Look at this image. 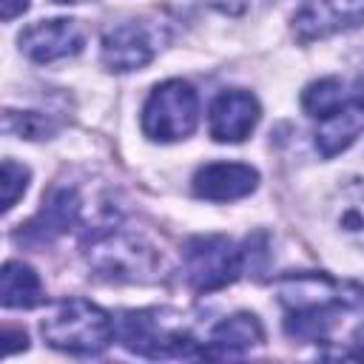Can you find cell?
<instances>
[{
	"label": "cell",
	"instance_id": "4",
	"mask_svg": "<svg viewBox=\"0 0 364 364\" xmlns=\"http://www.w3.org/2000/svg\"><path fill=\"white\" fill-rule=\"evenodd\" d=\"M119 338L125 350L148 358L168 355H202L196 338L182 324V316L168 310H131L119 321Z\"/></svg>",
	"mask_w": 364,
	"mask_h": 364
},
{
	"label": "cell",
	"instance_id": "18",
	"mask_svg": "<svg viewBox=\"0 0 364 364\" xmlns=\"http://www.w3.org/2000/svg\"><path fill=\"white\" fill-rule=\"evenodd\" d=\"M3 128L6 134H17V136H26V139H46L57 131V122L48 117V114H40V111H6L3 114Z\"/></svg>",
	"mask_w": 364,
	"mask_h": 364
},
{
	"label": "cell",
	"instance_id": "21",
	"mask_svg": "<svg viewBox=\"0 0 364 364\" xmlns=\"http://www.w3.org/2000/svg\"><path fill=\"white\" fill-rule=\"evenodd\" d=\"M28 9V0H0V14L3 20H14L17 14H23Z\"/></svg>",
	"mask_w": 364,
	"mask_h": 364
},
{
	"label": "cell",
	"instance_id": "7",
	"mask_svg": "<svg viewBox=\"0 0 364 364\" xmlns=\"http://www.w3.org/2000/svg\"><path fill=\"white\" fill-rule=\"evenodd\" d=\"M165 43V31L151 20H128L102 34L100 57L111 71H136L148 65Z\"/></svg>",
	"mask_w": 364,
	"mask_h": 364
},
{
	"label": "cell",
	"instance_id": "12",
	"mask_svg": "<svg viewBox=\"0 0 364 364\" xmlns=\"http://www.w3.org/2000/svg\"><path fill=\"white\" fill-rule=\"evenodd\" d=\"M80 216V196L74 188H51L48 196L43 199L40 213L23 228V233L17 236L20 242L28 245H46L51 239H57L60 233H65Z\"/></svg>",
	"mask_w": 364,
	"mask_h": 364
},
{
	"label": "cell",
	"instance_id": "11",
	"mask_svg": "<svg viewBox=\"0 0 364 364\" xmlns=\"http://www.w3.org/2000/svg\"><path fill=\"white\" fill-rule=\"evenodd\" d=\"M256 168L245 162H210L193 173V193L210 202H230L256 191Z\"/></svg>",
	"mask_w": 364,
	"mask_h": 364
},
{
	"label": "cell",
	"instance_id": "20",
	"mask_svg": "<svg viewBox=\"0 0 364 364\" xmlns=\"http://www.w3.org/2000/svg\"><path fill=\"white\" fill-rule=\"evenodd\" d=\"M3 338H6V355L17 353L20 347L26 350V333H20V330H11V327H6V330H3Z\"/></svg>",
	"mask_w": 364,
	"mask_h": 364
},
{
	"label": "cell",
	"instance_id": "14",
	"mask_svg": "<svg viewBox=\"0 0 364 364\" xmlns=\"http://www.w3.org/2000/svg\"><path fill=\"white\" fill-rule=\"evenodd\" d=\"M353 97V94H350ZM364 128V108L353 100L344 111L327 117L318 122V131H316V148L324 159H333L336 154H341L344 148H350L355 142V136L361 134Z\"/></svg>",
	"mask_w": 364,
	"mask_h": 364
},
{
	"label": "cell",
	"instance_id": "10",
	"mask_svg": "<svg viewBox=\"0 0 364 364\" xmlns=\"http://www.w3.org/2000/svg\"><path fill=\"white\" fill-rule=\"evenodd\" d=\"M364 23V0H307L293 17V28L301 40L330 37Z\"/></svg>",
	"mask_w": 364,
	"mask_h": 364
},
{
	"label": "cell",
	"instance_id": "22",
	"mask_svg": "<svg viewBox=\"0 0 364 364\" xmlns=\"http://www.w3.org/2000/svg\"><path fill=\"white\" fill-rule=\"evenodd\" d=\"M350 355L364 361V324H358L355 333H353V338H350Z\"/></svg>",
	"mask_w": 364,
	"mask_h": 364
},
{
	"label": "cell",
	"instance_id": "1",
	"mask_svg": "<svg viewBox=\"0 0 364 364\" xmlns=\"http://www.w3.org/2000/svg\"><path fill=\"white\" fill-rule=\"evenodd\" d=\"M276 290L284 304V330L293 338H321L336 324L338 310L364 304V282L333 279L316 270L284 273Z\"/></svg>",
	"mask_w": 364,
	"mask_h": 364
},
{
	"label": "cell",
	"instance_id": "8",
	"mask_svg": "<svg viewBox=\"0 0 364 364\" xmlns=\"http://www.w3.org/2000/svg\"><path fill=\"white\" fill-rule=\"evenodd\" d=\"M82 46H85V31L80 28L77 20L68 17L40 20L20 34V48L34 63H57L74 57L82 51Z\"/></svg>",
	"mask_w": 364,
	"mask_h": 364
},
{
	"label": "cell",
	"instance_id": "15",
	"mask_svg": "<svg viewBox=\"0 0 364 364\" xmlns=\"http://www.w3.org/2000/svg\"><path fill=\"white\" fill-rule=\"evenodd\" d=\"M0 299H3V307H9V310L37 307L43 301L40 276L23 262H6L3 273H0Z\"/></svg>",
	"mask_w": 364,
	"mask_h": 364
},
{
	"label": "cell",
	"instance_id": "13",
	"mask_svg": "<svg viewBox=\"0 0 364 364\" xmlns=\"http://www.w3.org/2000/svg\"><path fill=\"white\" fill-rule=\"evenodd\" d=\"M264 341V330L253 313H233L222 318L202 347L205 358H239Z\"/></svg>",
	"mask_w": 364,
	"mask_h": 364
},
{
	"label": "cell",
	"instance_id": "16",
	"mask_svg": "<svg viewBox=\"0 0 364 364\" xmlns=\"http://www.w3.org/2000/svg\"><path fill=\"white\" fill-rule=\"evenodd\" d=\"M333 219L338 233L364 250V179H355L341 188L333 205Z\"/></svg>",
	"mask_w": 364,
	"mask_h": 364
},
{
	"label": "cell",
	"instance_id": "6",
	"mask_svg": "<svg viewBox=\"0 0 364 364\" xmlns=\"http://www.w3.org/2000/svg\"><path fill=\"white\" fill-rule=\"evenodd\" d=\"M242 250L228 236H193L182 250V273L188 284L199 293L219 290L230 284L242 270Z\"/></svg>",
	"mask_w": 364,
	"mask_h": 364
},
{
	"label": "cell",
	"instance_id": "2",
	"mask_svg": "<svg viewBox=\"0 0 364 364\" xmlns=\"http://www.w3.org/2000/svg\"><path fill=\"white\" fill-rule=\"evenodd\" d=\"M40 333L54 350L71 355H97L114 341V321L94 301L71 296L48 307L40 321Z\"/></svg>",
	"mask_w": 364,
	"mask_h": 364
},
{
	"label": "cell",
	"instance_id": "23",
	"mask_svg": "<svg viewBox=\"0 0 364 364\" xmlns=\"http://www.w3.org/2000/svg\"><path fill=\"white\" fill-rule=\"evenodd\" d=\"M54 3H82V0H54Z\"/></svg>",
	"mask_w": 364,
	"mask_h": 364
},
{
	"label": "cell",
	"instance_id": "17",
	"mask_svg": "<svg viewBox=\"0 0 364 364\" xmlns=\"http://www.w3.org/2000/svg\"><path fill=\"white\" fill-rule=\"evenodd\" d=\"M350 102H353L350 91H347L344 82L336 80V77L316 80V82H310V85L301 91V108H304L313 119H318V122L327 119V117H333V114H338V111H344Z\"/></svg>",
	"mask_w": 364,
	"mask_h": 364
},
{
	"label": "cell",
	"instance_id": "9",
	"mask_svg": "<svg viewBox=\"0 0 364 364\" xmlns=\"http://www.w3.org/2000/svg\"><path fill=\"white\" fill-rule=\"evenodd\" d=\"M259 122V102L250 91H222L208 111V131L216 142H242Z\"/></svg>",
	"mask_w": 364,
	"mask_h": 364
},
{
	"label": "cell",
	"instance_id": "19",
	"mask_svg": "<svg viewBox=\"0 0 364 364\" xmlns=\"http://www.w3.org/2000/svg\"><path fill=\"white\" fill-rule=\"evenodd\" d=\"M28 185V168L17 165L14 159H3V210H11L17 205V199L26 193Z\"/></svg>",
	"mask_w": 364,
	"mask_h": 364
},
{
	"label": "cell",
	"instance_id": "5",
	"mask_svg": "<svg viewBox=\"0 0 364 364\" xmlns=\"http://www.w3.org/2000/svg\"><path fill=\"white\" fill-rule=\"evenodd\" d=\"M196 117H199V100L193 85L185 80H168L156 85L145 100L142 131L151 139L176 142L196 128Z\"/></svg>",
	"mask_w": 364,
	"mask_h": 364
},
{
	"label": "cell",
	"instance_id": "3",
	"mask_svg": "<svg viewBox=\"0 0 364 364\" xmlns=\"http://www.w3.org/2000/svg\"><path fill=\"white\" fill-rule=\"evenodd\" d=\"M88 267L111 282H145L159 267V253L139 233L125 228H105L91 236L85 247Z\"/></svg>",
	"mask_w": 364,
	"mask_h": 364
}]
</instances>
